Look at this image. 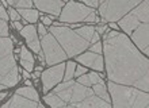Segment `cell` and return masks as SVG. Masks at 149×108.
<instances>
[{
	"mask_svg": "<svg viewBox=\"0 0 149 108\" xmlns=\"http://www.w3.org/2000/svg\"><path fill=\"white\" fill-rule=\"evenodd\" d=\"M102 50L106 58L107 77L111 82L148 92L149 62L134 47L127 35L118 33L113 38L104 39Z\"/></svg>",
	"mask_w": 149,
	"mask_h": 108,
	"instance_id": "obj_1",
	"label": "cell"
},
{
	"mask_svg": "<svg viewBox=\"0 0 149 108\" xmlns=\"http://www.w3.org/2000/svg\"><path fill=\"white\" fill-rule=\"evenodd\" d=\"M109 91L113 99L114 108H148V93L144 91L127 87V85L115 84L109 81Z\"/></svg>",
	"mask_w": 149,
	"mask_h": 108,
	"instance_id": "obj_2",
	"label": "cell"
},
{
	"mask_svg": "<svg viewBox=\"0 0 149 108\" xmlns=\"http://www.w3.org/2000/svg\"><path fill=\"white\" fill-rule=\"evenodd\" d=\"M50 34L56 38V41L61 45L67 57H74L84 51L90 46V42L79 37L73 30L68 27H50Z\"/></svg>",
	"mask_w": 149,
	"mask_h": 108,
	"instance_id": "obj_3",
	"label": "cell"
},
{
	"mask_svg": "<svg viewBox=\"0 0 149 108\" xmlns=\"http://www.w3.org/2000/svg\"><path fill=\"white\" fill-rule=\"evenodd\" d=\"M142 1L144 0H100L99 12L106 22L114 23Z\"/></svg>",
	"mask_w": 149,
	"mask_h": 108,
	"instance_id": "obj_4",
	"label": "cell"
},
{
	"mask_svg": "<svg viewBox=\"0 0 149 108\" xmlns=\"http://www.w3.org/2000/svg\"><path fill=\"white\" fill-rule=\"evenodd\" d=\"M149 3L148 0H144L137 7H134L129 14L122 16L119 19V27L126 34H132L141 23H148L149 16Z\"/></svg>",
	"mask_w": 149,
	"mask_h": 108,
	"instance_id": "obj_5",
	"label": "cell"
},
{
	"mask_svg": "<svg viewBox=\"0 0 149 108\" xmlns=\"http://www.w3.org/2000/svg\"><path fill=\"white\" fill-rule=\"evenodd\" d=\"M43 49V54L46 58V64L47 65H54L57 62H63L67 60V54L63 50V47L58 45V42L56 41V38L52 34H46L42 37L41 41Z\"/></svg>",
	"mask_w": 149,
	"mask_h": 108,
	"instance_id": "obj_6",
	"label": "cell"
},
{
	"mask_svg": "<svg viewBox=\"0 0 149 108\" xmlns=\"http://www.w3.org/2000/svg\"><path fill=\"white\" fill-rule=\"evenodd\" d=\"M94 10L91 7H87L84 4L76 3V1H68V4L61 10L60 14V22L61 23H76L83 22Z\"/></svg>",
	"mask_w": 149,
	"mask_h": 108,
	"instance_id": "obj_7",
	"label": "cell"
},
{
	"mask_svg": "<svg viewBox=\"0 0 149 108\" xmlns=\"http://www.w3.org/2000/svg\"><path fill=\"white\" fill-rule=\"evenodd\" d=\"M18 68L14 55L11 54L0 60V84H3L6 88H10L18 84Z\"/></svg>",
	"mask_w": 149,
	"mask_h": 108,
	"instance_id": "obj_8",
	"label": "cell"
},
{
	"mask_svg": "<svg viewBox=\"0 0 149 108\" xmlns=\"http://www.w3.org/2000/svg\"><path fill=\"white\" fill-rule=\"evenodd\" d=\"M64 70H65V65H57L53 66L50 69L45 70L43 73H41L42 77V84H43V93H46L49 89H52L56 84H58L64 77Z\"/></svg>",
	"mask_w": 149,
	"mask_h": 108,
	"instance_id": "obj_9",
	"label": "cell"
},
{
	"mask_svg": "<svg viewBox=\"0 0 149 108\" xmlns=\"http://www.w3.org/2000/svg\"><path fill=\"white\" fill-rule=\"evenodd\" d=\"M39 11L47 12L52 16H58L64 7L63 0H31Z\"/></svg>",
	"mask_w": 149,
	"mask_h": 108,
	"instance_id": "obj_10",
	"label": "cell"
},
{
	"mask_svg": "<svg viewBox=\"0 0 149 108\" xmlns=\"http://www.w3.org/2000/svg\"><path fill=\"white\" fill-rule=\"evenodd\" d=\"M130 35H132V39L137 45L138 49L145 54H148V23H141Z\"/></svg>",
	"mask_w": 149,
	"mask_h": 108,
	"instance_id": "obj_11",
	"label": "cell"
},
{
	"mask_svg": "<svg viewBox=\"0 0 149 108\" xmlns=\"http://www.w3.org/2000/svg\"><path fill=\"white\" fill-rule=\"evenodd\" d=\"M76 61L83 64V65L90 66V68H92V69H95V70H99V72H102L103 68H104L102 55H99V54H96V53H92V51L76 57Z\"/></svg>",
	"mask_w": 149,
	"mask_h": 108,
	"instance_id": "obj_12",
	"label": "cell"
},
{
	"mask_svg": "<svg viewBox=\"0 0 149 108\" xmlns=\"http://www.w3.org/2000/svg\"><path fill=\"white\" fill-rule=\"evenodd\" d=\"M94 95V91L90 89L88 87H84V85L79 84V82H74L73 87H72V95H71V100L69 103L71 104H76V103H80L84 99L90 97Z\"/></svg>",
	"mask_w": 149,
	"mask_h": 108,
	"instance_id": "obj_13",
	"label": "cell"
},
{
	"mask_svg": "<svg viewBox=\"0 0 149 108\" xmlns=\"http://www.w3.org/2000/svg\"><path fill=\"white\" fill-rule=\"evenodd\" d=\"M20 34L24 37V39L27 41L29 46L31 47L33 51L36 53H39L41 51V43H39L38 38H37V31H36V27L34 26H26L20 30Z\"/></svg>",
	"mask_w": 149,
	"mask_h": 108,
	"instance_id": "obj_14",
	"label": "cell"
},
{
	"mask_svg": "<svg viewBox=\"0 0 149 108\" xmlns=\"http://www.w3.org/2000/svg\"><path fill=\"white\" fill-rule=\"evenodd\" d=\"M72 105H74V107H77V108H111L110 103H107L103 99L96 97L94 95L84 99L80 103H76V104H72Z\"/></svg>",
	"mask_w": 149,
	"mask_h": 108,
	"instance_id": "obj_15",
	"label": "cell"
},
{
	"mask_svg": "<svg viewBox=\"0 0 149 108\" xmlns=\"http://www.w3.org/2000/svg\"><path fill=\"white\" fill-rule=\"evenodd\" d=\"M37 101L29 100L19 95H14L10 100L6 103V108H37Z\"/></svg>",
	"mask_w": 149,
	"mask_h": 108,
	"instance_id": "obj_16",
	"label": "cell"
},
{
	"mask_svg": "<svg viewBox=\"0 0 149 108\" xmlns=\"http://www.w3.org/2000/svg\"><path fill=\"white\" fill-rule=\"evenodd\" d=\"M12 54V41L8 37H0V60Z\"/></svg>",
	"mask_w": 149,
	"mask_h": 108,
	"instance_id": "obj_17",
	"label": "cell"
},
{
	"mask_svg": "<svg viewBox=\"0 0 149 108\" xmlns=\"http://www.w3.org/2000/svg\"><path fill=\"white\" fill-rule=\"evenodd\" d=\"M16 12L19 14V16L24 18V20H27V22H30V23L37 22V20H38V16H39L38 11L31 10V8H18Z\"/></svg>",
	"mask_w": 149,
	"mask_h": 108,
	"instance_id": "obj_18",
	"label": "cell"
},
{
	"mask_svg": "<svg viewBox=\"0 0 149 108\" xmlns=\"http://www.w3.org/2000/svg\"><path fill=\"white\" fill-rule=\"evenodd\" d=\"M16 95L24 97V99H29V100H33V101H37L38 103V93L34 88L31 87H27V88H19L16 91Z\"/></svg>",
	"mask_w": 149,
	"mask_h": 108,
	"instance_id": "obj_19",
	"label": "cell"
},
{
	"mask_svg": "<svg viewBox=\"0 0 149 108\" xmlns=\"http://www.w3.org/2000/svg\"><path fill=\"white\" fill-rule=\"evenodd\" d=\"M45 101H46V103L50 105L52 108H60V107H65V105H67V103L61 100V99H60L56 93L46 95V96H45Z\"/></svg>",
	"mask_w": 149,
	"mask_h": 108,
	"instance_id": "obj_20",
	"label": "cell"
},
{
	"mask_svg": "<svg viewBox=\"0 0 149 108\" xmlns=\"http://www.w3.org/2000/svg\"><path fill=\"white\" fill-rule=\"evenodd\" d=\"M74 33H76L79 37H81L83 39H86V41L90 42L91 38H92L95 34V28L91 26H83V27H80V28H77Z\"/></svg>",
	"mask_w": 149,
	"mask_h": 108,
	"instance_id": "obj_21",
	"label": "cell"
},
{
	"mask_svg": "<svg viewBox=\"0 0 149 108\" xmlns=\"http://www.w3.org/2000/svg\"><path fill=\"white\" fill-rule=\"evenodd\" d=\"M94 91L95 93L98 95V97H100V99H103L104 101H107V103H110V97H109V93H107L106 91V84H104V81H102V82H98V84H94Z\"/></svg>",
	"mask_w": 149,
	"mask_h": 108,
	"instance_id": "obj_22",
	"label": "cell"
},
{
	"mask_svg": "<svg viewBox=\"0 0 149 108\" xmlns=\"http://www.w3.org/2000/svg\"><path fill=\"white\" fill-rule=\"evenodd\" d=\"M73 87V85H72ZM72 87H69V88L67 89H63V91H60V92H57L56 95L61 99L63 101H65V103H69V100H71V95H72Z\"/></svg>",
	"mask_w": 149,
	"mask_h": 108,
	"instance_id": "obj_23",
	"label": "cell"
},
{
	"mask_svg": "<svg viewBox=\"0 0 149 108\" xmlns=\"http://www.w3.org/2000/svg\"><path fill=\"white\" fill-rule=\"evenodd\" d=\"M74 68H76L74 62H68V64H67V68H65V74H64V77H63L65 81L72 80L73 73H74Z\"/></svg>",
	"mask_w": 149,
	"mask_h": 108,
	"instance_id": "obj_24",
	"label": "cell"
},
{
	"mask_svg": "<svg viewBox=\"0 0 149 108\" xmlns=\"http://www.w3.org/2000/svg\"><path fill=\"white\" fill-rule=\"evenodd\" d=\"M20 61H27V62L34 64V57H33V54L30 53L24 46L20 49Z\"/></svg>",
	"mask_w": 149,
	"mask_h": 108,
	"instance_id": "obj_25",
	"label": "cell"
},
{
	"mask_svg": "<svg viewBox=\"0 0 149 108\" xmlns=\"http://www.w3.org/2000/svg\"><path fill=\"white\" fill-rule=\"evenodd\" d=\"M15 7L18 8H31L33 1L31 0H15Z\"/></svg>",
	"mask_w": 149,
	"mask_h": 108,
	"instance_id": "obj_26",
	"label": "cell"
},
{
	"mask_svg": "<svg viewBox=\"0 0 149 108\" xmlns=\"http://www.w3.org/2000/svg\"><path fill=\"white\" fill-rule=\"evenodd\" d=\"M0 37H8V26L3 19H0Z\"/></svg>",
	"mask_w": 149,
	"mask_h": 108,
	"instance_id": "obj_27",
	"label": "cell"
},
{
	"mask_svg": "<svg viewBox=\"0 0 149 108\" xmlns=\"http://www.w3.org/2000/svg\"><path fill=\"white\" fill-rule=\"evenodd\" d=\"M88 78H90V82H91V84H98V82H102V81H103L102 77H100L98 73H94V72L88 74Z\"/></svg>",
	"mask_w": 149,
	"mask_h": 108,
	"instance_id": "obj_28",
	"label": "cell"
},
{
	"mask_svg": "<svg viewBox=\"0 0 149 108\" xmlns=\"http://www.w3.org/2000/svg\"><path fill=\"white\" fill-rule=\"evenodd\" d=\"M91 51H92V53H96V54H100L102 53V43L95 42L94 45L91 46Z\"/></svg>",
	"mask_w": 149,
	"mask_h": 108,
	"instance_id": "obj_29",
	"label": "cell"
},
{
	"mask_svg": "<svg viewBox=\"0 0 149 108\" xmlns=\"http://www.w3.org/2000/svg\"><path fill=\"white\" fill-rule=\"evenodd\" d=\"M77 82L79 84H81V85H84V87H90L91 85L90 78H88V74H87V76H81V77H79Z\"/></svg>",
	"mask_w": 149,
	"mask_h": 108,
	"instance_id": "obj_30",
	"label": "cell"
},
{
	"mask_svg": "<svg viewBox=\"0 0 149 108\" xmlns=\"http://www.w3.org/2000/svg\"><path fill=\"white\" fill-rule=\"evenodd\" d=\"M20 64H22V66H23L24 70H27V72H31L33 69H34V64H31V62H27V61H20Z\"/></svg>",
	"mask_w": 149,
	"mask_h": 108,
	"instance_id": "obj_31",
	"label": "cell"
},
{
	"mask_svg": "<svg viewBox=\"0 0 149 108\" xmlns=\"http://www.w3.org/2000/svg\"><path fill=\"white\" fill-rule=\"evenodd\" d=\"M0 19H3L4 22H7L8 20V14H7V11H6V8L0 4Z\"/></svg>",
	"mask_w": 149,
	"mask_h": 108,
	"instance_id": "obj_32",
	"label": "cell"
},
{
	"mask_svg": "<svg viewBox=\"0 0 149 108\" xmlns=\"http://www.w3.org/2000/svg\"><path fill=\"white\" fill-rule=\"evenodd\" d=\"M83 1L86 3L87 7H91V8L98 7L99 6V0H83Z\"/></svg>",
	"mask_w": 149,
	"mask_h": 108,
	"instance_id": "obj_33",
	"label": "cell"
},
{
	"mask_svg": "<svg viewBox=\"0 0 149 108\" xmlns=\"http://www.w3.org/2000/svg\"><path fill=\"white\" fill-rule=\"evenodd\" d=\"M86 73V68H83V66H77V68H74V73L73 76H81V74Z\"/></svg>",
	"mask_w": 149,
	"mask_h": 108,
	"instance_id": "obj_34",
	"label": "cell"
},
{
	"mask_svg": "<svg viewBox=\"0 0 149 108\" xmlns=\"http://www.w3.org/2000/svg\"><path fill=\"white\" fill-rule=\"evenodd\" d=\"M95 19H96V16H95V11L91 12L88 16H86V19L83 20V22H88V23H95Z\"/></svg>",
	"mask_w": 149,
	"mask_h": 108,
	"instance_id": "obj_35",
	"label": "cell"
},
{
	"mask_svg": "<svg viewBox=\"0 0 149 108\" xmlns=\"http://www.w3.org/2000/svg\"><path fill=\"white\" fill-rule=\"evenodd\" d=\"M10 16H11V19L12 20H19V14H18V12H16V10H14V8H11V10H10Z\"/></svg>",
	"mask_w": 149,
	"mask_h": 108,
	"instance_id": "obj_36",
	"label": "cell"
},
{
	"mask_svg": "<svg viewBox=\"0 0 149 108\" xmlns=\"http://www.w3.org/2000/svg\"><path fill=\"white\" fill-rule=\"evenodd\" d=\"M42 24L43 26H50L52 24L50 18H47V16H42Z\"/></svg>",
	"mask_w": 149,
	"mask_h": 108,
	"instance_id": "obj_37",
	"label": "cell"
},
{
	"mask_svg": "<svg viewBox=\"0 0 149 108\" xmlns=\"http://www.w3.org/2000/svg\"><path fill=\"white\" fill-rule=\"evenodd\" d=\"M38 33L42 35V37H43V35H46V28H45V26H43V24H39V26H38Z\"/></svg>",
	"mask_w": 149,
	"mask_h": 108,
	"instance_id": "obj_38",
	"label": "cell"
},
{
	"mask_svg": "<svg viewBox=\"0 0 149 108\" xmlns=\"http://www.w3.org/2000/svg\"><path fill=\"white\" fill-rule=\"evenodd\" d=\"M118 33L115 30H113V31H109V33H107L106 34V37H104V39H107V38H113V37H115V35H117Z\"/></svg>",
	"mask_w": 149,
	"mask_h": 108,
	"instance_id": "obj_39",
	"label": "cell"
},
{
	"mask_svg": "<svg viewBox=\"0 0 149 108\" xmlns=\"http://www.w3.org/2000/svg\"><path fill=\"white\" fill-rule=\"evenodd\" d=\"M91 41H92V42H98V41H99V34H98V33H96V31H95L94 37L91 38Z\"/></svg>",
	"mask_w": 149,
	"mask_h": 108,
	"instance_id": "obj_40",
	"label": "cell"
},
{
	"mask_svg": "<svg viewBox=\"0 0 149 108\" xmlns=\"http://www.w3.org/2000/svg\"><path fill=\"white\" fill-rule=\"evenodd\" d=\"M106 28H107L106 26H100V27L98 28V34H103V33L106 31Z\"/></svg>",
	"mask_w": 149,
	"mask_h": 108,
	"instance_id": "obj_41",
	"label": "cell"
},
{
	"mask_svg": "<svg viewBox=\"0 0 149 108\" xmlns=\"http://www.w3.org/2000/svg\"><path fill=\"white\" fill-rule=\"evenodd\" d=\"M15 27L18 28V30H22L23 28V26H22V23H19L18 20H15Z\"/></svg>",
	"mask_w": 149,
	"mask_h": 108,
	"instance_id": "obj_42",
	"label": "cell"
},
{
	"mask_svg": "<svg viewBox=\"0 0 149 108\" xmlns=\"http://www.w3.org/2000/svg\"><path fill=\"white\" fill-rule=\"evenodd\" d=\"M23 77L24 78H29V77H31V74L29 73L27 70H23Z\"/></svg>",
	"mask_w": 149,
	"mask_h": 108,
	"instance_id": "obj_43",
	"label": "cell"
},
{
	"mask_svg": "<svg viewBox=\"0 0 149 108\" xmlns=\"http://www.w3.org/2000/svg\"><path fill=\"white\" fill-rule=\"evenodd\" d=\"M38 76H41V72H38V70H37V72H36V73H34V74H33L31 77H34V78H36V77H38Z\"/></svg>",
	"mask_w": 149,
	"mask_h": 108,
	"instance_id": "obj_44",
	"label": "cell"
},
{
	"mask_svg": "<svg viewBox=\"0 0 149 108\" xmlns=\"http://www.w3.org/2000/svg\"><path fill=\"white\" fill-rule=\"evenodd\" d=\"M110 27H111V28H114V30H117V28H118V24H115V23H110Z\"/></svg>",
	"mask_w": 149,
	"mask_h": 108,
	"instance_id": "obj_45",
	"label": "cell"
},
{
	"mask_svg": "<svg viewBox=\"0 0 149 108\" xmlns=\"http://www.w3.org/2000/svg\"><path fill=\"white\" fill-rule=\"evenodd\" d=\"M4 97H7V93H1V95H0V100H3Z\"/></svg>",
	"mask_w": 149,
	"mask_h": 108,
	"instance_id": "obj_46",
	"label": "cell"
},
{
	"mask_svg": "<svg viewBox=\"0 0 149 108\" xmlns=\"http://www.w3.org/2000/svg\"><path fill=\"white\" fill-rule=\"evenodd\" d=\"M65 108H77V107H74V105H72V104H71V105H67Z\"/></svg>",
	"mask_w": 149,
	"mask_h": 108,
	"instance_id": "obj_47",
	"label": "cell"
},
{
	"mask_svg": "<svg viewBox=\"0 0 149 108\" xmlns=\"http://www.w3.org/2000/svg\"><path fill=\"white\" fill-rule=\"evenodd\" d=\"M3 88H6V87H4L3 84H0V91H1V89H3Z\"/></svg>",
	"mask_w": 149,
	"mask_h": 108,
	"instance_id": "obj_48",
	"label": "cell"
},
{
	"mask_svg": "<svg viewBox=\"0 0 149 108\" xmlns=\"http://www.w3.org/2000/svg\"><path fill=\"white\" fill-rule=\"evenodd\" d=\"M37 108H45V107H43V105H38V107H37Z\"/></svg>",
	"mask_w": 149,
	"mask_h": 108,
	"instance_id": "obj_49",
	"label": "cell"
}]
</instances>
